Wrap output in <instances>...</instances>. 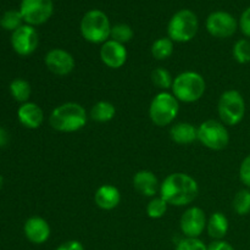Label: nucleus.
<instances>
[{"label": "nucleus", "instance_id": "f8f14e48", "mask_svg": "<svg viewBox=\"0 0 250 250\" xmlns=\"http://www.w3.org/2000/svg\"><path fill=\"white\" fill-rule=\"evenodd\" d=\"M208 217L204 210L199 207H190L182 214L180 229L187 238H199L207 231Z\"/></svg>", "mask_w": 250, "mask_h": 250}, {"label": "nucleus", "instance_id": "6ab92c4d", "mask_svg": "<svg viewBox=\"0 0 250 250\" xmlns=\"http://www.w3.org/2000/svg\"><path fill=\"white\" fill-rule=\"evenodd\" d=\"M170 137L180 146H189L198 141V127L190 122H177L171 126Z\"/></svg>", "mask_w": 250, "mask_h": 250}, {"label": "nucleus", "instance_id": "7c9ffc66", "mask_svg": "<svg viewBox=\"0 0 250 250\" xmlns=\"http://www.w3.org/2000/svg\"><path fill=\"white\" fill-rule=\"evenodd\" d=\"M239 180L247 188H250V154L243 159L239 166Z\"/></svg>", "mask_w": 250, "mask_h": 250}, {"label": "nucleus", "instance_id": "aec40b11", "mask_svg": "<svg viewBox=\"0 0 250 250\" xmlns=\"http://www.w3.org/2000/svg\"><path fill=\"white\" fill-rule=\"evenodd\" d=\"M229 219L222 212H214L208 219L207 232L210 238H212L214 241H221V239H224L226 237L227 232H229Z\"/></svg>", "mask_w": 250, "mask_h": 250}, {"label": "nucleus", "instance_id": "dca6fc26", "mask_svg": "<svg viewBox=\"0 0 250 250\" xmlns=\"http://www.w3.org/2000/svg\"><path fill=\"white\" fill-rule=\"evenodd\" d=\"M17 119L20 124L28 129H37L43 125L44 112L38 104L27 102L20 105L17 110Z\"/></svg>", "mask_w": 250, "mask_h": 250}, {"label": "nucleus", "instance_id": "f704fd0d", "mask_svg": "<svg viewBox=\"0 0 250 250\" xmlns=\"http://www.w3.org/2000/svg\"><path fill=\"white\" fill-rule=\"evenodd\" d=\"M9 141H10L9 132H7L5 128H1V127H0V148L6 146L7 143H9Z\"/></svg>", "mask_w": 250, "mask_h": 250}, {"label": "nucleus", "instance_id": "1a4fd4ad", "mask_svg": "<svg viewBox=\"0 0 250 250\" xmlns=\"http://www.w3.org/2000/svg\"><path fill=\"white\" fill-rule=\"evenodd\" d=\"M20 12L26 24L33 27L41 26L53 16V0H22Z\"/></svg>", "mask_w": 250, "mask_h": 250}, {"label": "nucleus", "instance_id": "bb28decb", "mask_svg": "<svg viewBox=\"0 0 250 250\" xmlns=\"http://www.w3.org/2000/svg\"><path fill=\"white\" fill-rule=\"evenodd\" d=\"M167 208L168 204L165 202V199H163L160 195H156V197L150 198V200L146 204V211L148 217L156 220L165 216L166 211H167Z\"/></svg>", "mask_w": 250, "mask_h": 250}, {"label": "nucleus", "instance_id": "f3484780", "mask_svg": "<svg viewBox=\"0 0 250 250\" xmlns=\"http://www.w3.org/2000/svg\"><path fill=\"white\" fill-rule=\"evenodd\" d=\"M133 187L143 197L154 198L160 190V183L153 171L141 170L133 176Z\"/></svg>", "mask_w": 250, "mask_h": 250}, {"label": "nucleus", "instance_id": "473e14b6", "mask_svg": "<svg viewBox=\"0 0 250 250\" xmlns=\"http://www.w3.org/2000/svg\"><path fill=\"white\" fill-rule=\"evenodd\" d=\"M55 250H85L83 244L78 241H67L58 247Z\"/></svg>", "mask_w": 250, "mask_h": 250}, {"label": "nucleus", "instance_id": "4468645a", "mask_svg": "<svg viewBox=\"0 0 250 250\" xmlns=\"http://www.w3.org/2000/svg\"><path fill=\"white\" fill-rule=\"evenodd\" d=\"M99 55L103 63L111 70L121 68L126 63L127 58H128L126 45L117 43L112 39H109L104 44H102Z\"/></svg>", "mask_w": 250, "mask_h": 250}, {"label": "nucleus", "instance_id": "39448f33", "mask_svg": "<svg viewBox=\"0 0 250 250\" xmlns=\"http://www.w3.org/2000/svg\"><path fill=\"white\" fill-rule=\"evenodd\" d=\"M199 20L189 9L178 10L172 15L167 24V37L175 43H188L197 36Z\"/></svg>", "mask_w": 250, "mask_h": 250}, {"label": "nucleus", "instance_id": "a211bd4d", "mask_svg": "<svg viewBox=\"0 0 250 250\" xmlns=\"http://www.w3.org/2000/svg\"><path fill=\"white\" fill-rule=\"evenodd\" d=\"M94 203L99 209L110 211L116 209L121 203V193L112 185H102L94 193Z\"/></svg>", "mask_w": 250, "mask_h": 250}, {"label": "nucleus", "instance_id": "4be33fe9", "mask_svg": "<svg viewBox=\"0 0 250 250\" xmlns=\"http://www.w3.org/2000/svg\"><path fill=\"white\" fill-rule=\"evenodd\" d=\"M150 51L155 60H167L175 51V42L171 41L168 37H161L151 44Z\"/></svg>", "mask_w": 250, "mask_h": 250}, {"label": "nucleus", "instance_id": "2eb2a0df", "mask_svg": "<svg viewBox=\"0 0 250 250\" xmlns=\"http://www.w3.org/2000/svg\"><path fill=\"white\" fill-rule=\"evenodd\" d=\"M23 233L31 243L41 246L50 238L51 229L45 219L41 216H32L24 222Z\"/></svg>", "mask_w": 250, "mask_h": 250}, {"label": "nucleus", "instance_id": "c85d7f7f", "mask_svg": "<svg viewBox=\"0 0 250 250\" xmlns=\"http://www.w3.org/2000/svg\"><path fill=\"white\" fill-rule=\"evenodd\" d=\"M232 56L238 63H248L250 62V42L248 39L242 38L234 43L232 49Z\"/></svg>", "mask_w": 250, "mask_h": 250}, {"label": "nucleus", "instance_id": "f03ea898", "mask_svg": "<svg viewBox=\"0 0 250 250\" xmlns=\"http://www.w3.org/2000/svg\"><path fill=\"white\" fill-rule=\"evenodd\" d=\"M87 110L81 104L67 102L56 106L49 115L51 128L61 133H73L87 126Z\"/></svg>", "mask_w": 250, "mask_h": 250}, {"label": "nucleus", "instance_id": "412c9836", "mask_svg": "<svg viewBox=\"0 0 250 250\" xmlns=\"http://www.w3.org/2000/svg\"><path fill=\"white\" fill-rule=\"evenodd\" d=\"M89 116L94 121L105 124V122L111 121L116 116V107L112 103L107 102V100H100V102L95 103L93 105L92 109H90Z\"/></svg>", "mask_w": 250, "mask_h": 250}, {"label": "nucleus", "instance_id": "5701e85b", "mask_svg": "<svg viewBox=\"0 0 250 250\" xmlns=\"http://www.w3.org/2000/svg\"><path fill=\"white\" fill-rule=\"evenodd\" d=\"M9 90L14 100H16L20 104L29 102V98H31L32 94V88L28 81L23 80V78H15L10 83Z\"/></svg>", "mask_w": 250, "mask_h": 250}, {"label": "nucleus", "instance_id": "b1692460", "mask_svg": "<svg viewBox=\"0 0 250 250\" xmlns=\"http://www.w3.org/2000/svg\"><path fill=\"white\" fill-rule=\"evenodd\" d=\"M173 80L175 77L165 67H158L151 72V82L161 92H168V89L172 88Z\"/></svg>", "mask_w": 250, "mask_h": 250}, {"label": "nucleus", "instance_id": "423d86ee", "mask_svg": "<svg viewBox=\"0 0 250 250\" xmlns=\"http://www.w3.org/2000/svg\"><path fill=\"white\" fill-rule=\"evenodd\" d=\"M180 112V102L170 92H159L149 105V117L158 127L170 126Z\"/></svg>", "mask_w": 250, "mask_h": 250}, {"label": "nucleus", "instance_id": "ddd939ff", "mask_svg": "<svg viewBox=\"0 0 250 250\" xmlns=\"http://www.w3.org/2000/svg\"><path fill=\"white\" fill-rule=\"evenodd\" d=\"M44 63L53 75L63 77L75 70L76 60L71 53L61 48L50 49L44 56Z\"/></svg>", "mask_w": 250, "mask_h": 250}, {"label": "nucleus", "instance_id": "72a5a7b5", "mask_svg": "<svg viewBox=\"0 0 250 250\" xmlns=\"http://www.w3.org/2000/svg\"><path fill=\"white\" fill-rule=\"evenodd\" d=\"M208 250H234L233 247L229 243V242L224 241H214L208 246Z\"/></svg>", "mask_w": 250, "mask_h": 250}, {"label": "nucleus", "instance_id": "7ed1b4c3", "mask_svg": "<svg viewBox=\"0 0 250 250\" xmlns=\"http://www.w3.org/2000/svg\"><path fill=\"white\" fill-rule=\"evenodd\" d=\"M207 90L204 77L197 71H183L173 80L171 93L180 103H195L202 99Z\"/></svg>", "mask_w": 250, "mask_h": 250}, {"label": "nucleus", "instance_id": "2f4dec72", "mask_svg": "<svg viewBox=\"0 0 250 250\" xmlns=\"http://www.w3.org/2000/svg\"><path fill=\"white\" fill-rule=\"evenodd\" d=\"M238 26L242 33H243L247 38H250V6L247 7V9L242 12L241 17H239Z\"/></svg>", "mask_w": 250, "mask_h": 250}, {"label": "nucleus", "instance_id": "cd10ccee", "mask_svg": "<svg viewBox=\"0 0 250 250\" xmlns=\"http://www.w3.org/2000/svg\"><path fill=\"white\" fill-rule=\"evenodd\" d=\"M134 36V32L132 27L127 23H116L111 27V33H110V39L117 42V43L126 44L132 41Z\"/></svg>", "mask_w": 250, "mask_h": 250}, {"label": "nucleus", "instance_id": "0eeeda50", "mask_svg": "<svg viewBox=\"0 0 250 250\" xmlns=\"http://www.w3.org/2000/svg\"><path fill=\"white\" fill-rule=\"evenodd\" d=\"M217 114L220 121L226 126H237L241 124L246 115V100L241 92L229 89L222 93L217 103Z\"/></svg>", "mask_w": 250, "mask_h": 250}, {"label": "nucleus", "instance_id": "6e6552de", "mask_svg": "<svg viewBox=\"0 0 250 250\" xmlns=\"http://www.w3.org/2000/svg\"><path fill=\"white\" fill-rule=\"evenodd\" d=\"M198 141L210 150H222L229 143V132L219 120H207L198 126Z\"/></svg>", "mask_w": 250, "mask_h": 250}, {"label": "nucleus", "instance_id": "c9c22d12", "mask_svg": "<svg viewBox=\"0 0 250 250\" xmlns=\"http://www.w3.org/2000/svg\"><path fill=\"white\" fill-rule=\"evenodd\" d=\"M2 186H4V178H2V176H0V189L2 188Z\"/></svg>", "mask_w": 250, "mask_h": 250}, {"label": "nucleus", "instance_id": "393cba45", "mask_svg": "<svg viewBox=\"0 0 250 250\" xmlns=\"http://www.w3.org/2000/svg\"><path fill=\"white\" fill-rule=\"evenodd\" d=\"M23 22V17H22L20 10H7L0 17V26L5 31L15 32L22 24H24Z\"/></svg>", "mask_w": 250, "mask_h": 250}, {"label": "nucleus", "instance_id": "20e7f679", "mask_svg": "<svg viewBox=\"0 0 250 250\" xmlns=\"http://www.w3.org/2000/svg\"><path fill=\"white\" fill-rule=\"evenodd\" d=\"M111 27L107 15L98 9L85 12L80 23L81 34L88 43L92 44H104L109 41Z\"/></svg>", "mask_w": 250, "mask_h": 250}, {"label": "nucleus", "instance_id": "9d476101", "mask_svg": "<svg viewBox=\"0 0 250 250\" xmlns=\"http://www.w3.org/2000/svg\"><path fill=\"white\" fill-rule=\"evenodd\" d=\"M205 27L210 36L219 39H226L233 36L239 28L238 21L227 11H214L208 16Z\"/></svg>", "mask_w": 250, "mask_h": 250}, {"label": "nucleus", "instance_id": "9b49d317", "mask_svg": "<svg viewBox=\"0 0 250 250\" xmlns=\"http://www.w3.org/2000/svg\"><path fill=\"white\" fill-rule=\"evenodd\" d=\"M11 46L20 56H29L37 50L39 45V34L36 27L22 24L20 28L11 33Z\"/></svg>", "mask_w": 250, "mask_h": 250}, {"label": "nucleus", "instance_id": "c756f323", "mask_svg": "<svg viewBox=\"0 0 250 250\" xmlns=\"http://www.w3.org/2000/svg\"><path fill=\"white\" fill-rule=\"evenodd\" d=\"M175 250H208V246L200 238L185 237L178 242Z\"/></svg>", "mask_w": 250, "mask_h": 250}, {"label": "nucleus", "instance_id": "f257e3e1", "mask_svg": "<svg viewBox=\"0 0 250 250\" xmlns=\"http://www.w3.org/2000/svg\"><path fill=\"white\" fill-rule=\"evenodd\" d=\"M159 194L168 205L182 208L192 204L199 194V185L194 177L185 172H173L160 183Z\"/></svg>", "mask_w": 250, "mask_h": 250}, {"label": "nucleus", "instance_id": "a878e982", "mask_svg": "<svg viewBox=\"0 0 250 250\" xmlns=\"http://www.w3.org/2000/svg\"><path fill=\"white\" fill-rule=\"evenodd\" d=\"M232 208L239 216H246L250 214V189H241L234 195Z\"/></svg>", "mask_w": 250, "mask_h": 250}]
</instances>
